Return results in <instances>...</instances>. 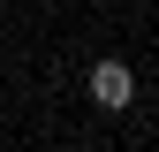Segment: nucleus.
<instances>
[{"mask_svg":"<svg viewBox=\"0 0 159 152\" xmlns=\"http://www.w3.org/2000/svg\"><path fill=\"white\" fill-rule=\"evenodd\" d=\"M129 91H136V76H129L121 61H98V69H91V99H98V107H129Z\"/></svg>","mask_w":159,"mask_h":152,"instance_id":"1","label":"nucleus"}]
</instances>
